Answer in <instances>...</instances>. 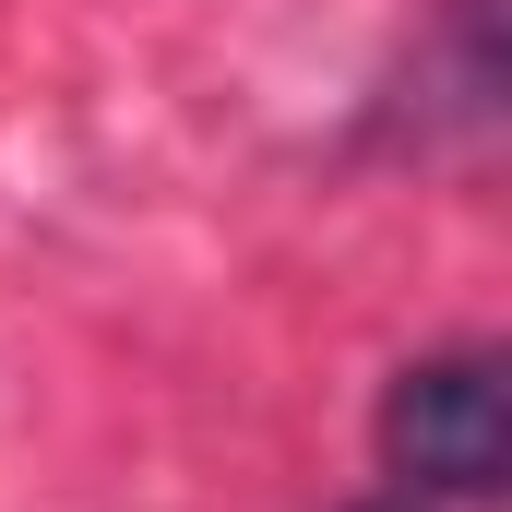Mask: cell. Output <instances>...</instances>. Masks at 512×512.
Returning <instances> with one entry per match:
<instances>
[{
	"label": "cell",
	"mask_w": 512,
	"mask_h": 512,
	"mask_svg": "<svg viewBox=\"0 0 512 512\" xmlns=\"http://www.w3.org/2000/svg\"><path fill=\"white\" fill-rule=\"evenodd\" d=\"M382 477L405 501H489L512 477V393H501V358L489 346H429L382 382Z\"/></svg>",
	"instance_id": "1"
},
{
	"label": "cell",
	"mask_w": 512,
	"mask_h": 512,
	"mask_svg": "<svg viewBox=\"0 0 512 512\" xmlns=\"http://www.w3.org/2000/svg\"><path fill=\"white\" fill-rule=\"evenodd\" d=\"M358 512H429V501H405V489H393V501H358Z\"/></svg>",
	"instance_id": "2"
}]
</instances>
